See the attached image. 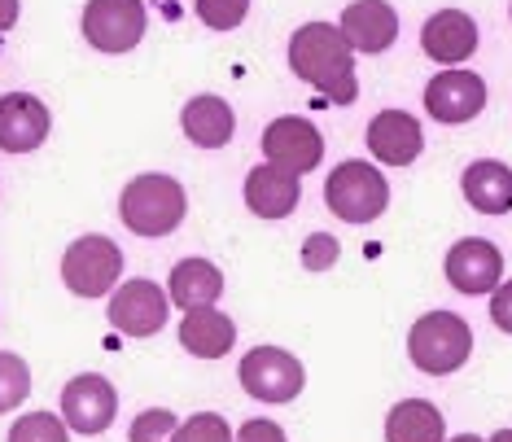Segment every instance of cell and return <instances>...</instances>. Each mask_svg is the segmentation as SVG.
Wrapping results in <instances>:
<instances>
[{
    "instance_id": "f1b7e54d",
    "label": "cell",
    "mask_w": 512,
    "mask_h": 442,
    "mask_svg": "<svg viewBox=\"0 0 512 442\" xmlns=\"http://www.w3.org/2000/svg\"><path fill=\"white\" fill-rule=\"evenodd\" d=\"M237 442H285V429L276 425V421H246L241 425V434H237Z\"/></svg>"
},
{
    "instance_id": "30bf717a",
    "label": "cell",
    "mask_w": 512,
    "mask_h": 442,
    "mask_svg": "<svg viewBox=\"0 0 512 442\" xmlns=\"http://www.w3.org/2000/svg\"><path fill=\"white\" fill-rule=\"evenodd\" d=\"M263 154L267 162L276 167H289V171H311L320 167L324 158V136L316 132V123L298 119V114H285V119H272L263 127Z\"/></svg>"
},
{
    "instance_id": "4fadbf2b",
    "label": "cell",
    "mask_w": 512,
    "mask_h": 442,
    "mask_svg": "<svg viewBox=\"0 0 512 442\" xmlns=\"http://www.w3.org/2000/svg\"><path fill=\"white\" fill-rule=\"evenodd\" d=\"M504 276V254H499L491 241H456L447 254V281L460 294H491Z\"/></svg>"
},
{
    "instance_id": "484cf974",
    "label": "cell",
    "mask_w": 512,
    "mask_h": 442,
    "mask_svg": "<svg viewBox=\"0 0 512 442\" xmlns=\"http://www.w3.org/2000/svg\"><path fill=\"white\" fill-rule=\"evenodd\" d=\"M171 442H237V438H232V429H228L224 416L197 412V416H189V421L176 429V438H171Z\"/></svg>"
},
{
    "instance_id": "d6986e66",
    "label": "cell",
    "mask_w": 512,
    "mask_h": 442,
    "mask_svg": "<svg viewBox=\"0 0 512 442\" xmlns=\"http://www.w3.org/2000/svg\"><path fill=\"white\" fill-rule=\"evenodd\" d=\"M224 294V272L206 259H180L171 267V302L184 311L193 307H215Z\"/></svg>"
},
{
    "instance_id": "ac0fdd59",
    "label": "cell",
    "mask_w": 512,
    "mask_h": 442,
    "mask_svg": "<svg viewBox=\"0 0 512 442\" xmlns=\"http://www.w3.org/2000/svg\"><path fill=\"white\" fill-rule=\"evenodd\" d=\"M237 342V324L215 307H193L180 320V346L197 359H224Z\"/></svg>"
},
{
    "instance_id": "277c9868",
    "label": "cell",
    "mask_w": 512,
    "mask_h": 442,
    "mask_svg": "<svg viewBox=\"0 0 512 442\" xmlns=\"http://www.w3.org/2000/svg\"><path fill=\"white\" fill-rule=\"evenodd\" d=\"M324 202H329V211L337 219H346V224H372V219L390 206V184L377 167L351 158V162H342V167H333L329 184H324Z\"/></svg>"
},
{
    "instance_id": "7402d4cb",
    "label": "cell",
    "mask_w": 512,
    "mask_h": 442,
    "mask_svg": "<svg viewBox=\"0 0 512 442\" xmlns=\"http://www.w3.org/2000/svg\"><path fill=\"white\" fill-rule=\"evenodd\" d=\"M386 442H442V412L429 399H403L386 416Z\"/></svg>"
},
{
    "instance_id": "83f0119b",
    "label": "cell",
    "mask_w": 512,
    "mask_h": 442,
    "mask_svg": "<svg viewBox=\"0 0 512 442\" xmlns=\"http://www.w3.org/2000/svg\"><path fill=\"white\" fill-rule=\"evenodd\" d=\"M302 263L311 267V272H329L337 263V241L329 232H316V237H307V246H302Z\"/></svg>"
},
{
    "instance_id": "ba28073f",
    "label": "cell",
    "mask_w": 512,
    "mask_h": 442,
    "mask_svg": "<svg viewBox=\"0 0 512 442\" xmlns=\"http://www.w3.org/2000/svg\"><path fill=\"white\" fill-rule=\"evenodd\" d=\"M425 110H429V119H438V123H469V119H477V114L486 110L482 75L447 66V71L434 75L425 84Z\"/></svg>"
},
{
    "instance_id": "3957f363",
    "label": "cell",
    "mask_w": 512,
    "mask_h": 442,
    "mask_svg": "<svg viewBox=\"0 0 512 442\" xmlns=\"http://www.w3.org/2000/svg\"><path fill=\"white\" fill-rule=\"evenodd\" d=\"M473 351V333L469 324L460 316H451V311H429L412 324V333H407V355H412V364L429 372V377H447V372L464 368V359Z\"/></svg>"
},
{
    "instance_id": "2e32d148",
    "label": "cell",
    "mask_w": 512,
    "mask_h": 442,
    "mask_svg": "<svg viewBox=\"0 0 512 442\" xmlns=\"http://www.w3.org/2000/svg\"><path fill=\"white\" fill-rule=\"evenodd\" d=\"M298 202H302L298 171L267 162V167H254L246 176V206L259 219H285L298 211Z\"/></svg>"
},
{
    "instance_id": "8fae6325",
    "label": "cell",
    "mask_w": 512,
    "mask_h": 442,
    "mask_svg": "<svg viewBox=\"0 0 512 442\" xmlns=\"http://www.w3.org/2000/svg\"><path fill=\"white\" fill-rule=\"evenodd\" d=\"M106 311L123 337H154L167 324V294L154 281H127L114 289Z\"/></svg>"
},
{
    "instance_id": "52a82bcc",
    "label": "cell",
    "mask_w": 512,
    "mask_h": 442,
    "mask_svg": "<svg viewBox=\"0 0 512 442\" xmlns=\"http://www.w3.org/2000/svg\"><path fill=\"white\" fill-rule=\"evenodd\" d=\"M84 36L101 53H127L145 36V5L141 0H88Z\"/></svg>"
},
{
    "instance_id": "8992f818",
    "label": "cell",
    "mask_w": 512,
    "mask_h": 442,
    "mask_svg": "<svg viewBox=\"0 0 512 442\" xmlns=\"http://www.w3.org/2000/svg\"><path fill=\"white\" fill-rule=\"evenodd\" d=\"M237 377H241V390L259 403H289L307 386L302 364L289 351H276V346H254V351L241 359Z\"/></svg>"
},
{
    "instance_id": "d4e9b609",
    "label": "cell",
    "mask_w": 512,
    "mask_h": 442,
    "mask_svg": "<svg viewBox=\"0 0 512 442\" xmlns=\"http://www.w3.org/2000/svg\"><path fill=\"white\" fill-rule=\"evenodd\" d=\"M176 429H180L176 412H167V407H149V412L136 416L127 442H171V438H176Z\"/></svg>"
},
{
    "instance_id": "9a60e30c",
    "label": "cell",
    "mask_w": 512,
    "mask_h": 442,
    "mask_svg": "<svg viewBox=\"0 0 512 442\" xmlns=\"http://www.w3.org/2000/svg\"><path fill=\"white\" fill-rule=\"evenodd\" d=\"M337 27H342L346 44L359 53H386L399 40V14L386 0H355V5H346Z\"/></svg>"
},
{
    "instance_id": "1f68e13d",
    "label": "cell",
    "mask_w": 512,
    "mask_h": 442,
    "mask_svg": "<svg viewBox=\"0 0 512 442\" xmlns=\"http://www.w3.org/2000/svg\"><path fill=\"white\" fill-rule=\"evenodd\" d=\"M491 442H512V429H499V434H495Z\"/></svg>"
},
{
    "instance_id": "4316f807",
    "label": "cell",
    "mask_w": 512,
    "mask_h": 442,
    "mask_svg": "<svg viewBox=\"0 0 512 442\" xmlns=\"http://www.w3.org/2000/svg\"><path fill=\"white\" fill-rule=\"evenodd\" d=\"M246 9H250V0H197V18H202L211 31H232V27H241Z\"/></svg>"
},
{
    "instance_id": "7a4b0ae2",
    "label": "cell",
    "mask_w": 512,
    "mask_h": 442,
    "mask_svg": "<svg viewBox=\"0 0 512 442\" xmlns=\"http://www.w3.org/2000/svg\"><path fill=\"white\" fill-rule=\"evenodd\" d=\"M184 211V184L171 176H136L119 197V215L136 237H167L171 228H180Z\"/></svg>"
},
{
    "instance_id": "836d02e7",
    "label": "cell",
    "mask_w": 512,
    "mask_h": 442,
    "mask_svg": "<svg viewBox=\"0 0 512 442\" xmlns=\"http://www.w3.org/2000/svg\"><path fill=\"white\" fill-rule=\"evenodd\" d=\"M0 44H5V40H0Z\"/></svg>"
},
{
    "instance_id": "d6a6232c",
    "label": "cell",
    "mask_w": 512,
    "mask_h": 442,
    "mask_svg": "<svg viewBox=\"0 0 512 442\" xmlns=\"http://www.w3.org/2000/svg\"><path fill=\"white\" fill-rule=\"evenodd\" d=\"M451 442H482V438H473V434H460V438H451Z\"/></svg>"
},
{
    "instance_id": "5b68a950",
    "label": "cell",
    "mask_w": 512,
    "mask_h": 442,
    "mask_svg": "<svg viewBox=\"0 0 512 442\" xmlns=\"http://www.w3.org/2000/svg\"><path fill=\"white\" fill-rule=\"evenodd\" d=\"M123 276V254L110 237H79L62 254V281L79 298H101L119 285Z\"/></svg>"
},
{
    "instance_id": "ffe728a7",
    "label": "cell",
    "mask_w": 512,
    "mask_h": 442,
    "mask_svg": "<svg viewBox=\"0 0 512 442\" xmlns=\"http://www.w3.org/2000/svg\"><path fill=\"white\" fill-rule=\"evenodd\" d=\"M464 197L473 202V211L482 215H508L512 211V171L495 158H482L464 171Z\"/></svg>"
},
{
    "instance_id": "9c48e42d",
    "label": "cell",
    "mask_w": 512,
    "mask_h": 442,
    "mask_svg": "<svg viewBox=\"0 0 512 442\" xmlns=\"http://www.w3.org/2000/svg\"><path fill=\"white\" fill-rule=\"evenodd\" d=\"M114 412H119V394L106 377L97 372H84V377L66 381L62 390V421L75 429V434H101V429L114 425Z\"/></svg>"
},
{
    "instance_id": "7c38bea8",
    "label": "cell",
    "mask_w": 512,
    "mask_h": 442,
    "mask_svg": "<svg viewBox=\"0 0 512 442\" xmlns=\"http://www.w3.org/2000/svg\"><path fill=\"white\" fill-rule=\"evenodd\" d=\"M49 141V110L31 92L0 97V149L5 154H31Z\"/></svg>"
},
{
    "instance_id": "e0dca14e",
    "label": "cell",
    "mask_w": 512,
    "mask_h": 442,
    "mask_svg": "<svg viewBox=\"0 0 512 442\" xmlns=\"http://www.w3.org/2000/svg\"><path fill=\"white\" fill-rule=\"evenodd\" d=\"M421 44H425V53L442 66L469 62L473 49H477V22L469 14H460V9H438V14L425 22Z\"/></svg>"
},
{
    "instance_id": "44dd1931",
    "label": "cell",
    "mask_w": 512,
    "mask_h": 442,
    "mask_svg": "<svg viewBox=\"0 0 512 442\" xmlns=\"http://www.w3.org/2000/svg\"><path fill=\"white\" fill-rule=\"evenodd\" d=\"M180 123H184V132H189V141L202 149H224L232 141V106L224 97H211V92L193 97L189 106H184Z\"/></svg>"
},
{
    "instance_id": "f546056e",
    "label": "cell",
    "mask_w": 512,
    "mask_h": 442,
    "mask_svg": "<svg viewBox=\"0 0 512 442\" xmlns=\"http://www.w3.org/2000/svg\"><path fill=\"white\" fill-rule=\"evenodd\" d=\"M491 320H495L504 333H512V281L495 285V298H491Z\"/></svg>"
},
{
    "instance_id": "603a6c76",
    "label": "cell",
    "mask_w": 512,
    "mask_h": 442,
    "mask_svg": "<svg viewBox=\"0 0 512 442\" xmlns=\"http://www.w3.org/2000/svg\"><path fill=\"white\" fill-rule=\"evenodd\" d=\"M31 394V372L18 355L0 351V412H14L22 407V399Z\"/></svg>"
},
{
    "instance_id": "4dcf8cb0",
    "label": "cell",
    "mask_w": 512,
    "mask_h": 442,
    "mask_svg": "<svg viewBox=\"0 0 512 442\" xmlns=\"http://www.w3.org/2000/svg\"><path fill=\"white\" fill-rule=\"evenodd\" d=\"M18 22V0H0V31Z\"/></svg>"
},
{
    "instance_id": "cb8c5ba5",
    "label": "cell",
    "mask_w": 512,
    "mask_h": 442,
    "mask_svg": "<svg viewBox=\"0 0 512 442\" xmlns=\"http://www.w3.org/2000/svg\"><path fill=\"white\" fill-rule=\"evenodd\" d=\"M9 442H66V421L53 412H27L9 429Z\"/></svg>"
},
{
    "instance_id": "6da1fadb",
    "label": "cell",
    "mask_w": 512,
    "mask_h": 442,
    "mask_svg": "<svg viewBox=\"0 0 512 442\" xmlns=\"http://www.w3.org/2000/svg\"><path fill=\"white\" fill-rule=\"evenodd\" d=\"M351 53L355 49L346 44L342 27H329V22H307L289 40V66H294V75L307 79L311 88H320L333 106H351L359 97Z\"/></svg>"
},
{
    "instance_id": "5bb4252c",
    "label": "cell",
    "mask_w": 512,
    "mask_h": 442,
    "mask_svg": "<svg viewBox=\"0 0 512 442\" xmlns=\"http://www.w3.org/2000/svg\"><path fill=\"white\" fill-rule=\"evenodd\" d=\"M368 149H372V158H381L386 167H407V162H416V154L425 149V132L407 110H381L377 119L368 123Z\"/></svg>"
}]
</instances>
